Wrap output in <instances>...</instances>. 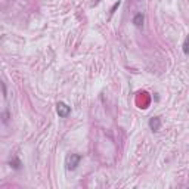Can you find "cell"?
<instances>
[{
	"label": "cell",
	"instance_id": "cell-5",
	"mask_svg": "<svg viewBox=\"0 0 189 189\" xmlns=\"http://www.w3.org/2000/svg\"><path fill=\"white\" fill-rule=\"evenodd\" d=\"M9 164H11V167H14V169H17V170L21 169V161L18 160L17 157H15L14 160H11V163H9Z\"/></svg>",
	"mask_w": 189,
	"mask_h": 189
},
{
	"label": "cell",
	"instance_id": "cell-3",
	"mask_svg": "<svg viewBox=\"0 0 189 189\" xmlns=\"http://www.w3.org/2000/svg\"><path fill=\"white\" fill-rule=\"evenodd\" d=\"M149 127H151V130L158 132L160 127H161V120H160V117H152V118H149Z\"/></svg>",
	"mask_w": 189,
	"mask_h": 189
},
{
	"label": "cell",
	"instance_id": "cell-2",
	"mask_svg": "<svg viewBox=\"0 0 189 189\" xmlns=\"http://www.w3.org/2000/svg\"><path fill=\"white\" fill-rule=\"evenodd\" d=\"M56 112H58V115H59V117L65 118V117H68V115H69L71 109H69V106L67 105V103L58 102V103H56Z\"/></svg>",
	"mask_w": 189,
	"mask_h": 189
},
{
	"label": "cell",
	"instance_id": "cell-6",
	"mask_svg": "<svg viewBox=\"0 0 189 189\" xmlns=\"http://www.w3.org/2000/svg\"><path fill=\"white\" fill-rule=\"evenodd\" d=\"M121 5V2L120 0H118V2H117V3H115V5H114V6H112V9H111V12H109V14H111V15H112V14H114V12H115V9H117V8H118V6H120Z\"/></svg>",
	"mask_w": 189,
	"mask_h": 189
},
{
	"label": "cell",
	"instance_id": "cell-1",
	"mask_svg": "<svg viewBox=\"0 0 189 189\" xmlns=\"http://www.w3.org/2000/svg\"><path fill=\"white\" fill-rule=\"evenodd\" d=\"M80 160H81V157L78 154H69L67 155V158H65V166H67V170H75L77 169V166H78V163H80Z\"/></svg>",
	"mask_w": 189,
	"mask_h": 189
},
{
	"label": "cell",
	"instance_id": "cell-4",
	"mask_svg": "<svg viewBox=\"0 0 189 189\" xmlns=\"http://www.w3.org/2000/svg\"><path fill=\"white\" fill-rule=\"evenodd\" d=\"M143 19H145V18H143L142 14H136L135 18H133V24H135L136 27H142V25H143Z\"/></svg>",
	"mask_w": 189,
	"mask_h": 189
},
{
	"label": "cell",
	"instance_id": "cell-7",
	"mask_svg": "<svg viewBox=\"0 0 189 189\" xmlns=\"http://www.w3.org/2000/svg\"><path fill=\"white\" fill-rule=\"evenodd\" d=\"M183 52H185V55H188V38H185V41H183Z\"/></svg>",
	"mask_w": 189,
	"mask_h": 189
}]
</instances>
